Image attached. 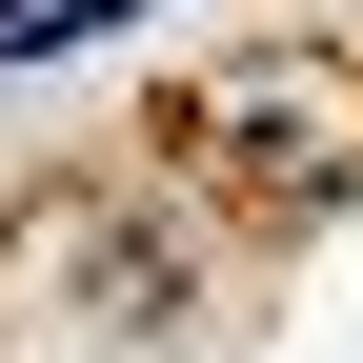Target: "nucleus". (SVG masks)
Wrapping results in <instances>:
<instances>
[{
	"mask_svg": "<svg viewBox=\"0 0 363 363\" xmlns=\"http://www.w3.org/2000/svg\"><path fill=\"white\" fill-rule=\"evenodd\" d=\"M101 21H162V0H81V40H101Z\"/></svg>",
	"mask_w": 363,
	"mask_h": 363,
	"instance_id": "f257e3e1",
	"label": "nucleus"
}]
</instances>
